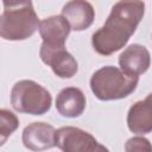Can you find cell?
Wrapping results in <instances>:
<instances>
[{
	"instance_id": "obj_1",
	"label": "cell",
	"mask_w": 152,
	"mask_h": 152,
	"mask_svg": "<svg viewBox=\"0 0 152 152\" xmlns=\"http://www.w3.org/2000/svg\"><path fill=\"white\" fill-rule=\"evenodd\" d=\"M145 13L142 0H119L102 27L94 32L91 44L94 50L103 56H109L122 49L135 32Z\"/></svg>"
},
{
	"instance_id": "obj_2",
	"label": "cell",
	"mask_w": 152,
	"mask_h": 152,
	"mask_svg": "<svg viewBox=\"0 0 152 152\" xmlns=\"http://www.w3.org/2000/svg\"><path fill=\"white\" fill-rule=\"evenodd\" d=\"M139 82V76L125 72L113 65L96 70L90 78V89L101 101L125 99L131 95Z\"/></svg>"
},
{
	"instance_id": "obj_3",
	"label": "cell",
	"mask_w": 152,
	"mask_h": 152,
	"mask_svg": "<svg viewBox=\"0 0 152 152\" xmlns=\"http://www.w3.org/2000/svg\"><path fill=\"white\" fill-rule=\"evenodd\" d=\"M51 94L32 80L18 81L11 90V104L14 110L31 115H43L50 110Z\"/></svg>"
},
{
	"instance_id": "obj_4",
	"label": "cell",
	"mask_w": 152,
	"mask_h": 152,
	"mask_svg": "<svg viewBox=\"0 0 152 152\" xmlns=\"http://www.w3.org/2000/svg\"><path fill=\"white\" fill-rule=\"evenodd\" d=\"M38 15L31 5L5 8L0 17V34L5 40H24L39 28Z\"/></svg>"
},
{
	"instance_id": "obj_5",
	"label": "cell",
	"mask_w": 152,
	"mask_h": 152,
	"mask_svg": "<svg viewBox=\"0 0 152 152\" xmlns=\"http://www.w3.org/2000/svg\"><path fill=\"white\" fill-rule=\"evenodd\" d=\"M56 146L64 152H94L107 151L90 133L72 126L61 127L56 131Z\"/></svg>"
},
{
	"instance_id": "obj_6",
	"label": "cell",
	"mask_w": 152,
	"mask_h": 152,
	"mask_svg": "<svg viewBox=\"0 0 152 152\" xmlns=\"http://www.w3.org/2000/svg\"><path fill=\"white\" fill-rule=\"evenodd\" d=\"M39 56L43 63L49 65L61 78H71L78 70L77 61L65 50V46H50L42 43Z\"/></svg>"
},
{
	"instance_id": "obj_7",
	"label": "cell",
	"mask_w": 152,
	"mask_h": 152,
	"mask_svg": "<svg viewBox=\"0 0 152 152\" xmlns=\"http://www.w3.org/2000/svg\"><path fill=\"white\" fill-rule=\"evenodd\" d=\"M56 129L46 122H32L27 125L21 135L23 144L31 151H43L56 146Z\"/></svg>"
},
{
	"instance_id": "obj_8",
	"label": "cell",
	"mask_w": 152,
	"mask_h": 152,
	"mask_svg": "<svg viewBox=\"0 0 152 152\" xmlns=\"http://www.w3.org/2000/svg\"><path fill=\"white\" fill-rule=\"evenodd\" d=\"M62 15L70 24L71 30L83 31L95 19V10L87 0H70L62 8Z\"/></svg>"
},
{
	"instance_id": "obj_9",
	"label": "cell",
	"mask_w": 152,
	"mask_h": 152,
	"mask_svg": "<svg viewBox=\"0 0 152 152\" xmlns=\"http://www.w3.org/2000/svg\"><path fill=\"white\" fill-rule=\"evenodd\" d=\"M70 30V24L62 14L40 20L38 28L43 43L50 46H64Z\"/></svg>"
},
{
	"instance_id": "obj_10",
	"label": "cell",
	"mask_w": 152,
	"mask_h": 152,
	"mask_svg": "<svg viewBox=\"0 0 152 152\" xmlns=\"http://www.w3.org/2000/svg\"><path fill=\"white\" fill-rule=\"evenodd\" d=\"M119 65L125 72L139 76L148 70L151 65V55L145 46L132 44L119 56Z\"/></svg>"
},
{
	"instance_id": "obj_11",
	"label": "cell",
	"mask_w": 152,
	"mask_h": 152,
	"mask_svg": "<svg viewBox=\"0 0 152 152\" xmlns=\"http://www.w3.org/2000/svg\"><path fill=\"white\" fill-rule=\"evenodd\" d=\"M127 126L135 134L152 132V93L129 108L127 113Z\"/></svg>"
},
{
	"instance_id": "obj_12",
	"label": "cell",
	"mask_w": 152,
	"mask_h": 152,
	"mask_svg": "<svg viewBox=\"0 0 152 152\" xmlns=\"http://www.w3.org/2000/svg\"><path fill=\"white\" fill-rule=\"evenodd\" d=\"M87 100L83 91L76 87L62 89L56 97V109L64 118H78L86 109Z\"/></svg>"
},
{
	"instance_id": "obj_13",
	"label": "cell",
	"mask_w": 152,
	"mask_h": 152,
	"mask_svg": "<svg viewBox=\"0 0 152 152\" xmlns=\"http://www.w3.org/2000/svg\"><path fill=\"white\" fill-rule=\"evenodd\" d=\"M19 120L12 112L7 109L0 110V145H4L7 138L18 128Z\"/></svg>"
},
{
	"instance_id": "obj_14",
	"label": "cell",
	"mask_w": 152,
	"mask_h": 152,
	"mask_svg": "<svg viewBox=\"0 0 152 152\" xmlns=\"http://www.w3.org/2000/svg\"><path fill=\"white\" fill-rule=\"evenodd\" d=\"M125 150L131 151H152V145L144 137H133L127 140L125 145Z\"/></svg>"
},
{
	"instance_id": "obj_15",
	"label": "cell",
	"mask_w": 152,
	"mask_h": 152,
	"mask_svg": "<svg viewBox=\"0 0 152 152\" xmlns=\"http://www.w3.org/2000/svg\"><path fill=\"white\" fill-rule=\"evenodd\" d=\"M5 8H17L26 5H31V0H2Z\"/></svg>"
}]
</instances>
